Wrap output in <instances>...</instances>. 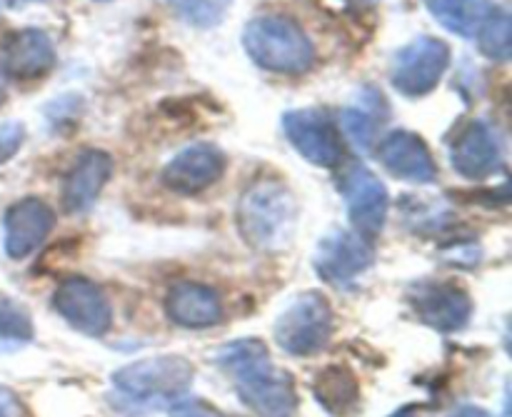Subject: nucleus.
Segmentation results:
<instances>
[{"instance_id":"nucleus-25","label":"nucleus","mask_w":512,"mask_h":417,"mask_svg":"<svg viewBox=\"0 0 512 417\" xmlns=\"http://www.w3.org/2000/svg\"><path fill=\"white\" fill-rule=\"evenodd\" d=\"M25 140V128L20 123H0V165L8 163Z\"/></svg>"},{"instance_id":"nucleus-17","label":"nucleus","mask_w":512,"mask_h":417,"mask_svg":"<svg viewBox=\"0 0 512 417\" xmlns=\"http://www.w3.org/2000/svg\"><path fill=\"white\" fill-rule=\"evenodd\" d=\"M168 318L180 328H213L223 320V300L213 288L200 283H178L168 293Z\"/></svg>"},{"instance_id":"nucleus-10","label":"nucleus","mask_w":512,"mask_h":417,"mask_svg":"<svg viewBox=\"0 0 512 417\" xmlns=\"http://www.w3.org/2000/svg\"><path fill=\"white\" fill-rule=\"evenodd\" d=\"M343 195L355 233L363 238H375L383 230L390 210V195L380 178H375L363 165H353L343 175Z\"/></svg>"},{"instance_id":"nucleus-16","label":"nucleus","mask_w":512,"mask_h":417,"mask_svg":"<svg viewBox=\"0 0 512 417\" xmlns=\"http://www.w3.org/2000/svg\"><path fill=\"white\" fill-rule=\"evenodd\" d=\"M113 175V158L103 150H85L63 180V205L68 213H83L98 200Z\"/></svg>"},{"instance_id":"nucleus-3","label":"nucleus","mask_w":512,"mask_h":417,"mask_svg":"<svg viewBox=\"0 0 512 417\" xmlns=\"http://www.w3.org/2000/svg\"><path fill=\"white\" fill-rule=\"evenodd\" d=\"M243 45L253 63L283 75H300L315 63V48L298 23L278 15L255 18L245 25Z\"/></svg>"},{"instance_id":"nucleus-26","label":"nucleus","mask_w":512,"mask_h":417,"mask_svg":"<svg viewBox=\"0 0 512 417\" xmlns=\"http://www.w3.org/2000/svg\"><path fill=\"white\" fill-rule=\"evenodd\" d=\"M170 417H223L218 413V410L208 408V405H203L200 400H190V403H178L173 408V413Z\"/></svg>"},{"instance_id":"nucleus-5","label":"nucleus","mask_w":512,"mask_h":417,"mask_svg":"<svg viewBox=\"0 0 512 417\" xmlns=\"http://www.w3.org/2000/svg\"><path fill=\"white\" fill-rule=\"evenodd\" d=\"M193 365L180 355H158L113 373V385L130 400H175L193 383Z\"/></svg>"},{"instance_id":"nucleus-6","label":"nucleus","mask_w":512,"mask_h":417,"mask_svg":"<svg viewBox=\"0 0 512 417\" xmlns=\"http://www.w3.org/2000/svg\"><path fill=\"white\" fill-rule=\"evenodd\" d=\"M448 65V43H443L440 38H430V35H420L393 55L390 78L400 93L408 98H420L440 83Z\"/></svg>"},{"instance_id":"nucleus-1","label":"nucleus","mask_w":512,"mask_h":417,"mask_svg":"<svg viewBox=\"0 0 512 417\" xmlns=\"http://www.w3.org/2000/svg\"><path fill=\"white\" fill-rule=\"evenodd\" d=\"M215 363L235 380L240 403L260 417H293L298 395L290 373L275 368L260 340H235L215 353Z\"/></svg>"},{"instance_id":"nucleus-11","label":"nucleus","mask_w":512,"mask_h":417,"mask_svg":"<svg viewBox=\"0 0 512 417\" xmlns=\"http://www.w3.org/2000/svg\"><path fill=\"white\" fill-rule=\"evenodd\" d=\"M410 305L420 323L440 333H455L465 328L473 315V300L465 290L450 283H418L410 290Z\"/></svg>"},{"instance_id":"nucleus-2","label":"nucleus","mask_w":512,"mask_h":417,"mask_svg":"<svg viewBox=\"0 0 512 417\" xmlns=\"http://www.w3.org/2000/svg\"><path fill=\"white\" fill-rule=\"evenodd\" d=\"M235 218L245 243L258 250H280L295 230V198L285 185L263 180L245 190Z\"/></svg>"},{"instance_id":"nucleus-19","label":"nucleus","mask_w":512,"mask_h":417,"mask_svg":"<svg viewBox=\"0 0 512 417\" xmlns=\"http://www.w3.org/2000/svg\"><path fill=\"white\" fill-rule=\"evenodd\" d=\"M425 5L443 28L460 38H478L483 25L495 13L490 0H425Z\"/></svg>"},{"instance_id":"nucleus-20","label":"nucleus","mask_w":512,"mask_h":417,"mask_svg":"<svg viewBox=\"0 0 512 417\" xmlns=\"http://www.w3.org/2000/svg\"><path fill=\"white\" fill-rule=\"evenodd\" d=\"M313 395L325 413L348 415L358 405V380L350 368L333 365L315 378Z\"/></svg>"},{"instance_id":"nucleus-27","label":"nucleus","mask_w":512,"mask_h":417,"mask_svg":"<svg viewBox=\"0 0 512 417\" xmlns=\"http://www.w3.org/2000/svg\"><path fill=\"white\" fill-rule=\"evenodd\" d=\"M0 417H20L18 398L0 385Z\"/></svg>"},{"instance_id":"nucleus-4","label":"nucleus","mask_w":512,"mask_h":417,"mask_svg":"<svg viewBox=\"0 0 512 417\" xmlns=\"http://www.w3.org/2000/svg\"><path fill=\"white\" fill-rule=\"evenodd\" d=\"M333 308L318 290L295 295L275 320V343L295 358H308L325 350L333 338Z\"/></svg>"},{"instance_id":"nucleus-7","label":"nucleus","mask_w":512,"mask_h":417,"mask_svg":"<svg viewBox=\"0 0 512 417\" xmlns=\"http://www.w3.org/2000/svg\"><path fill=\"white\" fill-rule=\"evenodd\" d=\"M283 128L293 148L308 163L320 168H333L343 158V143L333 120L320 108L290 110L283 118Z\"/></svg>"},{"instance_id":"nucleus-15","label":"nucleus","mask_w":512,"mask_h":417,"mask_svg":"<svg viewBox=\"0 0 512 417\" xmlns=\"http://www.w3.org/2000/svg\"><path fill=\"white\" fill-rule=\"evenodd\" d=\"M378 160L388 173L408 183H433L438 175L428 145L408 130H395L385 135L378 145Z\"/></svg>"},{"instance_id":"nucleus-30","label":"nucleus","mask_w":512,"mask_h":417,"mask_svg":"<svg viewBox=\"0 0 512 417\" xmlns=\"http://www.w3.org/2000/svg\"><path fill=\"white\" fill-rule=\"evenodd\" d=\"M5 100V83H3V75H0V103Z\"/></svg>"},{"instance_id":"nucleus-23","label":"nucleus","mask_w":512,"mask_h":417,"mask_svg":"<svg viewBox=\"0 0 512 417\" xmlns=\"http://www.w3.org/2000/svg\"><path fill=\"white\" fill-rule=\"evenodd\" d=\"M33 320L18 300L0 295V340L3 343H30L33 340Z\"/></svg>"},{"instance_id":"nucleus-9","label":"nucleus","mask_w":512,"mask_h":417,"mask_svg":"<svg viewBox=\"0 0 512 417\" xmlns=\"http://www.w3.org/2000/svg\"><path fill=\"white\" fill-rule=\"evenodd\" d=\"M313 265L325 283L348 285L373 265V245L360 233L333 230L318 243Z\"/></svg>"},{"instance_id":"nucleus-22","label":"nucleus","mask_w":512,"mask_h":417,"mask_svg":"<svg viewBox=\"0 0 512 417\" xmlns=\"http://www.w3.org/2000/svg\"><path fill=\"white\" fill-rule=\"evenodd\" d=\"M480 50H483L488 58L505 63L510 58L512 50V33H510V15L508 10L495 8V13L490 15L488 23L483 25V30L478 33Z\"/></svg>"},{"instance_id":"nucleus-31","label":"nucleus","mask_w":512,"mask_h":417,"mask_svg":"<svg viewBox=\"0 0 512 417\" xmlns=\"http://www.w3.org/2000/svg\"><path fill=\"white\" fill-rule=\"evenodd\" d=\"M3 5H18V3H28V0H0Z\"/></svg>"},{"instance_id":"nucleus-14","label":"nucleus","mask_w":512,"mask_h":417,"mask_svg":"<svg viewBox=\"0 0 512 417\" xmlns=\"http://www.w3.org/2000/svg\"><path fill=\"white\" fill-rule=\"evenodd\" d=\"M55 225V213L48 203L38 198H25L10 205L5 213V255L10 260H23L45 243Z\"/></svg>"},{"instance_id":"nucleus-24","label":"nucleus","mask_w":512,"mask_h":417,"mask_svg":"<svg viewBox=\"0 0 512 417\" xmlns=\"http://www.w3.org/2000/svg\"><path fill=\"white\" fill-rule=\"evenodd\" d=\"M168 3L190 25L213 28V25H218L225 18L233 0H168Z\"/></svg>"},{"instance_id":"nucleus-18","label":"nucleus","mask_w":512,"mask_h":417,"mask_svg":"<svg viewBox=\"0 0 512 417\" xmlns=\"http://www.w3.org/2000/svg\"><path fill=\"white\" fill-rule=\"evenodd\" d=\"M3 65L18 80H33L55 65V50L43 30L25 28L10 35L3 45Z\"/></svg>"},{"instance_id":"nucleus-28","label":"nucleus","mask_w":512,"mask_h":417,"mask_svg":"<svg viewBox=\"0 0 512 417\" xmlns=\"http://www.w3.org/2000/svg\"><path fill=\"white\" fill-rule=\"evenodd\" d=\"M453 417H493V415L485 413V410H480V408H473V405H468V408H460Z\"/></svg>"},{"instance_id":"nucleus-8","label":"nucleus","mask_w":512,"mask_h":417,"mask_svg":"<svg viewBox=\"0 0 512 417\" xmlns=\"http://www.w3.org/2000/svg\"><path fill=\"white\" fill-rule=\"evenodd\" d=\"M53 308L70 328L90 338L105 335L113 323V308L105 293L85 278L63 280L53 295Z\"/></svg>"},{"instance_id":"nucleus-29","label":"nucleus","mask_w":512,"mask_h":417,"mask_svg":"<svg viewBox=\"0 0 512 417\" xmlns=\"http://www.w3.org/2000/svg\"><path fill=\"white\" fill-rule=\"evenodd\" d=\"M390 417H418V415H415V410L403 408V410H398V413H393Z\"/></svg>"},{"instance_id":"nucleus-21","label":"nucleus","mask_w":512,"mask_h":417,"mask_svg":"<svg viewBox=\"0 0 512 417\" xmlns=\"http://www.w3.org/2000/svg\"><path fill=\"white\" fill-rule=\"evenodd\" d=\"M385 115H388V110H385L383 98L375 90H368V98L358 100V103L348 105L343 110L340 123H343L345 135L353 140L355 148L368 150L378 140L380 128L385 123Z\"/></svg>"},{"instance_id":"nucleus-13","label":"nucleus","mask_w":512,"mask_h":417,"mask_svg":"<svg viewBox=\"0 0 512 417\" xmlns=\"http://www.w3.org/2000/svg\"><path fill=\"white\" fill-rule=\"evenodd\" d=\"M225 173V155L210 143H195L173 155L163 170V180L173 193L195 195L218 183Z\"/></svg>"},{"instance_id":"nucleus-12","label":"nucleus","mask_w":512,"mask_h":417,"mask_svg":"<svg viewBox=\"0 0 512 417\" xmlns=\"http://www.w3.org/2000/svg\"><path fill=\"white\" fill-rule=\"evenodd\" d=\"M455 170L468 180H485L503 165V138L495 125L473 120L450 148Z\"/></svg>"}]
</instances>
